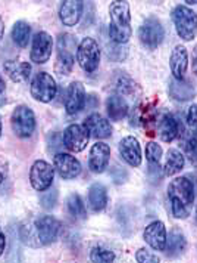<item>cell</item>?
<instances>
[{"label":"cell","instance_id":"obj_1","mask_svg":"<svg viewBox=\"0 0 197 263\" xmlns=\"http://www.w3.org/2000/svg\"><path fill=\"white\" fill-rule=\"evenodd\" d=\"M168 198L171 201V210L177 219H186L191 213L194 203V185L186 178H177L168 186Z\"/></svg>","mask_w":197,"mask_h":263},{"label":"cell","instance_id":"obj_2","mask_svg":"<svg viewBox=\"0 0 197 263\" xmlns=\"http://www.w3.org/2000/svg\"><path fill=\"white\" fill-rule=\"evenodd\" d=\"M111 25L109 34L116 45H124L131 39L133 28H131V15H129V5L128 2H114L109 8Z\"/></svg>","mask_w":197,"mask_h":263},{"label":"cell","instance_id":"obj_3","mask_svg":"<svg viewBox=\"0 0 197 263\" xmlns=\"http://www.w3.org/2000/svg\"><path fill=\"white\" fill-rule=\"evenodd\" d=\"M172 21L178 36L184 42H191L197 34V13L186 5H178L172 11Z\"/></svg>","mask_w":197,"mask_h":263},{"label":"cell","instance_id":"obj_4","mask_svg":"<svg viewBox=\"0 0 197 263\" xmlns=\"http://www.w3.org/2000/svg\"><path fill=\"white\" fill-rule=\"evenodd\" d=\"M77 62L85 72H94L100 62V48L99 43L92 39H82L77 48Z\"/></svg>","mask_w":197,"mask_h":263},{"label":"cell","instance_id":"obj_5","mask_svg":"<svg viewBox=\"0 0 197 263\" xmlns=\"http://www.w3.org/2000/svg\"><path fill=\"white\" fill-rule=\"evenodd\" d=\"M11 126L18 138H30L35 130L34 111L27 105H18L12 112Z\"/></svg>","mask_w":197,"mask_h":263},{"label":"cell","instance_id":"obj_6","mask_svg":"<svg viewBox=\"0 0 197 263\" xmlns=\"http://www.w3.org/2000/svg\"><path fill=\"white\" fill-rule=\"evenodd\" d=\"M56 93H58V84L49 72H38L34 80L31 82V96L38 102L47 104L55 99Z\"/></svg>","mask_w":197,"mask_h":263},{"label":"cell","instance_id":"obj_7","mask_svg":"<svg viewBox=\"0 0 197 263\" xmlns=\"http://www.w3.org/2000/svg\"><path fill=\"white\" fill-rule=\"evenodd\" d=\"M163 37H165V30L158 18H153V16L147 18L139 28L140 43L150 50L161 46Z\"/></svg>","mask_w":197,"mask_h":263},{"label":"cell","instance_id":"obj_8","mask_svg":"<svg viewBox=\"0 0 197 263\" xmlns=\"http://www.w3.org/2000/svg\"><path fill=\"white\" fill-rule=\"evenodd\" d=\"M60 222L53 216H41L34 222V231L40 246H47L55 242L60 232Z\"/></svg>","mask_w":197,"mask_h":263},{"label":"cell","instance_id":"obj_9","mask_svg":"<svg viewBox=\"0 0 197 263\" xmlns=\"http://www.w3.org/2000/svg\"><path fill=\"white\" fill-rule=\"evenodd\" d=\"M55 178V168L45 160H37L30 170V182L35 191H47Z\"/></svg>","mask_w":197,"mask_h":263},{"label":"cell","instance_id":"obj_10","mask_svg":"<svg viewBox=\"0 0 197 263\" xmlns=\"http://www.w3.org/2000/svg\"><path fill=\"white\" fill-rule=\"evenodd\" d=\"M63 145L71 153H81L89 144L90 135L81 124H70L63 132Z\"/></svg>","mask_w":197,"mask_h":263},{"label":"cell","instance_id":"obj_11","mask_svg":"<svg viewBox=\"0 0 197 263\" xmlns=\"http://www.w3.org/2000/svg\"><path fill=\"white\" fill-rule=\"evenodd\" d=\"M52 50H53V39H52V36L46 31H38L33 37L30 58L35 64H45L52 57Z\"/></svg>","mask_w":197,"mask_h":263},{"label":"cell","instance_id":"obj_12","mask_svg":"<svg viewBox=\"0 0 197 263\" xmlns=\"http://www.w3.org/2000/svg\"><path fill=\"white\" fill-rule=\"evenodd\" d=\"M53 168L63 179H74L81 173V163L71 154L58 153L53 157Z\"/></svg>","mask_w":197,"mask_h":263},{"label":"cell","instance_id":"obj_13","mask_svg":"<svg viewBox=\"0 0 197 263\" xmlns=\"http://www.w3.org/2000/svg\"><path fill=\"white\" fill-rule=\"evenodd\" d=\"M111 160V146L104 142H96L90 149L89 168L93 173H103Z\"/></svg>","mask_w":197,"mask_h":263},{"label":"cell","instance_id":"obj_14","mask_svg":"<svg viewBox=\"0 0 197 263\" xmlns=\"http://www.w3.org/2000/svg\"><path fill=\"white\" fill-rule=\"evenodd\" d=\"M85 90L81 82H72L68 86L67 90V98H65V109L70 116H74L77 112H80L84 104H85Z\"/></svg>","mask_w":197,"mask_h":263},{"label":"cell","instance_id":"obj_15","mask_svg":"<svg viewBox=\"0 0 197 263\" xmlns=\"http://www.w3.org/2000/svg\"><path fill=\"white\" fill-rule=\"evenodd\" d=\"M156 135H159V138L163 142H172L175 138L180 135V123L175 119L172 114L165 112L162 116H158L156 121Z\"/></svg>","mask_w":197,"mask_h":263},{"label":"cell","instance_id":"obj_16","mask_svg":"<svg viewBox=\"0 0 197 263\" xmlns=\"http://www.w3.org/2000/svg\"><path fill=\"white\" fill-rule=\"evenodd\" d=\"M119 154L122 160L133 167H139L141 164V146L137 138L125 136L119 142Z\"/></svg>","mask_w":197,"mask_h":263},{"label":"cell","instance_id":"obj_17","mask_svg":"<svg viewBox=\"0 0 197 263\" xmlns=\"http://www.w3.org/2000/svg\"><path fill=\"white\" fill-rule=\"evenodd\" d=\"M144 241L150 246L153 250L163 251L166 246V229L161 220H155L144 229Z\"/></svg>","mask_w":197,"mask_h":263},{"label":"cell","instance_id":"obj_18","mask_svg":"<svg viewBox=\"0 0 197 263\" xmlns=\"http://www.w3.org/2000/svg\"><path fill=\"white\" fill-rule=\"evenodd\" d=\"M82 126L87 129L89 135L96 139H106L112 135V126H111L109 120H106L103 116H100L97 112L89 116Z\"/></svg>","mask_w":197,"mask_h":263},{"label":"cell","instance_id":"obj_19","mask_svg":"<svg viewBox=\"0 0 197 263\" xmlns=\"http://www.w3.org/2000/svg\"><path fill=\"white\" fill-rule=\"evenodd\" d=\"M82 9H84V2H80V0L62 2L60 9H59V18H60V21L65 25L72 27V25L80 23Z\"/></svg>","mask_w":197,"mask_h":263},{"label":"cell","instance_id":"obj_20","mask_svg":"<svg viewBox=\"0 0 197 263\" xmlns=\"http://www.w3.org/2000/svg\"><path fill=\"white\" fill-rule=\"evenodd\" d=\"M169 65H171V72L175 80L186 79V72L188 68V53H187L186 46L183 45L175 46L169 58Z\"/></svg>","mask_w":197,"mask_h":263},{"label":"cell","instance_id":"obj_21","mask_svg":"<svg viewBox=\"0 0 197 263\" xmlns=\"http://www.w3.org/2000/svg\"><path fill=\"white\" fill-rule=\"evenodd\" d=\"M3 70L9 76L12 82L15 83H24L28 80L31 74V65L27 61L9 60L3 64Z\"/></svg>","mask_w":197,"mask_h":263},{"label":"cell","instance_id":"obj_22","mask_svg":"<svg viewBox=\"0 0 197 263\" xmlns=\"http://www.w3.org/2000/svg\"><path fill=\"white\" fill-rule=\"evenodd\" d=\"M187 249V239L184 234L178 229L174 228L169 232V237H166V246H165V254L171 259H175L178 256H181Z\"/></svg>","mask_w":197,"mask_h":263},{"label":"cell","instance_id":"obj_23","mask_svg":"<svg viewBox=\"0 0 197 263\" xmlns=\"http://www.w3.org/2000/svg\"><path fill=\"white\" fill-rule=\"evenodd\" d=\"M106 111H107V116L111 120H114V121L122 120L129 111L127 99L118 93L111 95L106 101Z\"/></svg>","mask_w":197,"mask_h":263},{"label":"cell","instance_id":"obj_24","mask_svg":"<svg viewBox=\"0 0 197 263\" xmlns=\"http://www.w3.org/2000/svg\"><path fill=\"white\" fill-rule=\"evenodd\" d=\"M168 93L171 98H174L175 101H190L194 93H196V90H194V86L190 83V82H187L186 79L184 80H175L172 79L171 82H169V86H168Z\"/></svg>","mask_w":197,"mask_h":263},{"label":"cell","instance_id":"obj_25","mask_svg":"<svg viewBox=\"0 0 197 263\" xmlns=\"http://www.w3.org/2000/svg\"><path fill=\"white\" fill-rule=\"evenodd\" d=\"M184 163H186V158L178 149H169L162 168L163 175L165 176H175L177 173H180L183 170Z\"/></svg>","mask_w":197,"mask_h":263},{"label":"cell","instance_id":"obj_26","mask_svg":"<svg viewBox=\"0 0 197 263\" xmlns=\"http://www.w3.org/2000/svg\"><path fill=\"white\" fill-rule=\"evenodd\" d=\"M89 204L93 212H102L107 204V191L102 183H93L89 190Z\"/></svg>","mask_w":197,"mask_h":263},{"label":"cell","instance_id":"obj_27","mask_svg":"<svg viewBox=\"0 0 197 263\" xmlns=\"http://www.w3.org/2000/svg\"><path fill=\"white\" fill-rule=\"evenodd\" d=\"M74 62H75V57L71 50H65V49H58V58H56V64H55V71L60 77L70 76V72L74 68Z\"/></svg>","mask_w":197,"mask_h":263},{"label":"cell","instance_id":"obj_28","mask_svg":"<svg viewBox=\"0 0 197 263\" xmlns=\"http://www.w3.org/2000/svg\"><path fill=\"white\" fill-rule=\"evenodd\" d=\"M30 36H31V27L28 23H25V21L15 23L13 28H12V39L19 48H25L28 45Z\"/></svg>","mask_w":197,"mask_h":263},{"label":"cell","instance_id":"obj_29","mask_svg":"<svg viewBox=\"0 0 197 263\" xmlns=\"http://www.w3.org/2000/svg\"><path fill=\"white\" fill-rule=\"evenodd\" d=\"M67 207H68V212L72 217L75 219H85L87 216V210H85V205L82 198L78 194H71L67 200Z\"/></svg>","mask_w":197,"mask_h":263},{"label":"cell","instance_id":"obj_30","mask_svg":"<svg viewBox=\"0 0 197 263\" xmlns=\"http://www.w3.org/2000/svg\"><path fill=\"white\" fill-rule=\"evenodd\" d=\"M116 92H118V95L125 98V96L128 95H136V92L139 93L140 89L133 79H129L128 76L122 74V76H119V79L116 80Z\"/></svg>","mask_w":197,"mask_h":263},{"label":"cell","instance_id":"obj_31","mask_svg":"<svg viewBox=\"0 0 197 263\" xmlns=\"http://www.w3.org/2000/svg\"><path fill=\"white\" fill-rule=\"evenodd\" d=\"M90 259L93 263H114L115 260V253L104 247H94L90 253Z\"/></svg>","mask_w":197,"mask_h":263},{"label":"cell","instance_id":"obj_32","mask_svg":"<svg viewBox=\"0 0 197 263\" xmlns=\"http://www.w3.org/2000/svg\"><path fill=\"white\" fill-rule=\"evenodd\" d=\"M162 146L158 145L156 142H149L146 144V157L151 164H159L161 157H162Z\"/></svg>","mask_w":197,"mask_h":263},{"label":"cell","instance_id":"obj_33","mask_svg":"<svg viewBox=\"0 0 197 263\" xmlns=\"http://www.w3.org/2000/svg\"><path fill=\"white\" fill-rule=\"evenodd\" d=\"M40 203H41V207L46 209V210L53 209L58 203V191L52 190V191L43 192V195L40 197Z\"/></svg>","mask_w":197,"mask_h":263},{"label":"cell","instance_id":"obj_34","mask_svg":"<svg viewBox=\"0 0 197 263\" xmlns=\"http://www.w3.org/2000/svg\"><path fill=\"white\" fill-rule=\"evenodd\" d=\"M136 259H137V262L139 263H159L161 262L159 256H158V254H155V253H151V251L147 250V249H140V250L137 251V254H136Z\"/></svg>","mask_w":197,"mask_h":263},{"label":"cell","instance_id":"obj_35","mask_svg":"<svg viewBox=\"0 0 197 263\" xmlns=\"http://www.w3.org/2000/svg\"><path fill=\"white\" fill-rule=\"evenodd\" d=\"M187 158L190 160L191 164L197 166V138H190L184 145Z\"/></svg>","mask_w":197,"mask_h":263},{"label":"cell","instance_id":"obj_36","mask_svg":"<svg viewBox=\"0 0 197 263\" xmlns=\"http://www.w3.org/2000/svg\"><path fill=\"white\" fill-rule=\"evenodd\" d=\"M187 123L190 129L197 135V104H193L187 111Z\"/></svg>","mask_w":197,"mask_h":263},{"label":"cell","instance_id":"obj_37","mask_svg":"<svg viewBox=\"0 0 197 263\" xmlns=\"http://www.w3.org/2000/svg\"><path fill=\"white\" fill-rule=\"evenodd\" d=\"M149 175H150V178L153 180H159L161 178H162L163 172H161L159 164H151L150 163V167H149Z\"/></svg>","mask_w":197,"mask_h":263},{"label":"cell","instance_id":"obj_38","mask_svg":"<svg viewBox=\"0 0 197 263\" xmlns=\"http://www.w3.org/2000/svg\"><path fill=\"white\" fill-rule=\"evenodd\" d=\"M6 176H8V164L3 163V161H0V185L5 182Z\"/></svg>","mask_w":197,"mask_h":263},{"label":"cell","instance_id":"obj_39","mask_svg":"<svg viewBox=\"0 0 197 263\" xmlns=\"http://www.w3.org/2000/svg\"><path fill=\"white\" fill-rule=\"evenodd\" d=\"M5 249H6V237H5V234L0 231V256L5 253Z\"/></svg>","mask_w":197,"mask_h":263},{"label":"cell","instance_id":"obj_40","mask_svg":"<svg viewBox=\"0 0 197 263\" xmlns=\"http://www.w3.org/2000/svg\"><path fill=\"white\" fill-rule=\"evenodd\" d=\"M193 72L197 74V45L193 49Z\"/></svg>","mask_w":197,"mask_h":263},{"label":"cell","instance_id":"obj_41","mask_svg":"<svg viewBox=\"0 0 197 263\" xmlns=\"http://www.w3.org/2000/svg\"><path fill=\"white\" fill-rule=\"evenodd\" d=\"M5 89H6V83H5L3 77L0 76V95H2V93H5Z\"/></svg>","mask_w":197,"mask_h":263},{"label":"cell","instance_id":"obj_42","mask_svg":"<svg viewBox=\"0 0 197 263\" xmlns=\"http://www.w3.org/2000/svg\"><path fill=\"white\" fill-rule=\"evenodd\" d=\"M3 30H5V24H3L2 16H0V40H2V37H3Z\"/></svg>","mask_w":197,"mask_h":263},{"label":"cell","instance_id":"obj_43","mask_svg":"<svg viewBox=\"0 0 197 263\" xmlns=\"http://www.w3.org/2000/svg\"><path fill=\"white\" fill-rule=\"evenodd\" d=\"M186 3H193V5H197V0H187Z\"/></svg>","mask_w":197,"mask_h":263},{"label":"cell","instance_id":"obj_44","mask_svg":"<svg viewBox=\"0 0 197 263\" xmlns=\"http://www.w3.org/2000/svg\"><path fill=\"white\" fill-rule=\"evenodd\" d=\"M0 136H2V121H0Z\"/></svg>","mask_w":197,"mask_h":263},{"label":"cell","instance_id":"obj_45","mask_svg":"<svg viewBox=\"0 0 197 263\" xmlns=\"http://www.w3.org/2000/svg\"><path fill=\"white\" fill-rule=\"evenodd\" d=\"M196 223H197V209H196Z\"/></svg>","mask_w":197,"mask_h":263}]
</instances>
